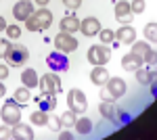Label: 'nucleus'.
Segmentation results:
<instances>
[{
    "label": "nucleus",
    "instance_id": "obj_1",
    "mask_svg": "<svg viewBox=\"0 0 157 140\" xmlns=\"http://www.w3.org/2000/svg\"><path fill=\"white\" fill-rule=\"evenodd\" d=\"M50 23H52V13H50L46 6H42L40 11L32 13V15L25 19V27H27L29 32H42V29L50 27Z\"/></svg>",
    "mask_w": 157,
    "mask_h": 140
},
{
    "label": "nucleus",
    "instance_id": "obj_2",
    "mask_svg": "<svg viewBox=\"0 0 157 140\" xmlns=\"http://www.w3.org/2000/svg\"><path fill=\"white\" fill-rule=\"evenodd\" d=\"M0 115H2V121H4V123L15 126V123H19V121H21V107H19L17 100H6V103L2 105Z\"/></svg>",
    "mask_w": 157,
    "mask_h": 140
},
{
    "label": "nucleus",
    "instance_id": "obj_3",
    "mask_svg": "<svg viewBox=\"0 0 157 140\" xmlns=\"http://www.w3.org/2000/svg\"><path fill=\"white\" fill-rule=\"evenodd\" d=\"M109 59H111V48H107V44H94L88 48L90 65H105Z\"/></svg>",
    "mask_w": 157,
    "mask_h": 140
},
{
    "label": "nucleus",
    "instance_id": "obj_4",
    "mask_svg": "<svg viewBox=\"0 0 157 140\" xmlns=\"http://www.w3.org/2000/svg\"><path fill=\"white\" fill-rule=\"evenodd\" d=\"M67 107L71 109L73 113H84L88 109V100H86V94L78 88H73L67 92Z\"/></svg>",
    "mask_w": 157,
    "mask_h": 140
},
{
    "label": "nucleus",
    "instance_id": "obj_5",
    "mask_svg": "<svg viewBox=\"0 0 157 140\" xmlns=\"http://www.w3.org/2000/svg\"><path fill=\"white\" fill-rule=\"evenodd\" d=\"M27 57H29V52H27V48L23 44H11V48H9V52H6L4 59H6L9 65L19 67V65H23L25 61H27Z\"/></svg>",
    "mask_w": 157,
    "mask_h": 140
},
{
    "label": "nucleus",
    "instance_id": "obj_6",
    "mask_svg": "<svg viewBox=\"0 0 157 140\" xmlns=\"http://www.w3.org/2000/svg\"><path fill=\"white\" fill-rule=\"evenodd\" d=\"M105 86H107V94L103 96L105 100H115L126 94V82L121 78H109Z\"/></svg>",
    "mask_w": 157,
    "mask_h": 140
},
{
    "label": "nucleus",
    "instance_id": "obj_7",
    "mask_svg": "<svg viewBox=\"0 0 157 140\" xmlns=\"http://www.w3.org/2000/svg\"><path fill=\"white\" fill-rule=\"evenodd\" d=\"M38 86H40L42 94H59L61 92V80H59V75H55V73H44L40 78Z\"/></svg>",
    "mask_w": 157,
    "mask_h": 140
},
{
    "label": "nucleus",
    "instance_id": "obj_8",
    "mask_svg": "<svg viewBox=\"0 0 157 140\" xmlns=\"http://www.w3.org/2000/svg\"><path fill=\"white\" fill-rule=\"evenodd\" d=\"M55 48L61 50V52H65V55L73 52L78 48V40L71 34H67V32H59V34L55 36Z\"/></svg>",
    "mask_w": 157,
    "mask_h": 140
},
{
    "label": "nucleus",
    "instance_id": "obj_9",
    "mask_svg": "<svg viewBox=\"0 0 157 140\" xmlns=\"http://www.w3.org/2000/svg\"><path fill=\"white\" fill-rule=\"evenodd\" d=\"M46 63H48V67L52 71H67L69 69V59L65 57V52H61V50L50 52L48 57H46Z\"/></svg>",
    "mask_w": 157,
    "mask_h": 140
},
{
    "label": "nucleus",
    "instance_id": "obj_10",
    "mask_svg": "<svg viewBox=\"0 0 157 140\" xmlns=\"http://www.w3.org/2000/svg\"><path fill=\"white\" fill-rule=\"evenodd\" d=\"M32 13H34V4H32V0H19V2L13 6V17H15L17 21H25Z\"/></svg>",
    "mask_w": 157,
    "mask_h": 140
},
{
    "label": "nucleus",
    "instance_id": "obj_11",
    "mask_svg": "<svg viewBox=\"0 0 157 140\" xmlns=\"http://www.w3.org/2000/svg\"><path fill=\"white\" fill-rule=\"evenodd\" d=\"M143 65H145V61H143V55H138V52H128L126 57L121 59V67L126 71H136Z\"/></svg>",
    "mask_w": 157,
    "mask_h": 140
},
{
    "label": "nucleus",
    "instance_id": "obj_12",
    "mask_svg": "<svg viewBox=\"0 0 157 140\" xmlns=\"http://www.w3.org/2000/svg\"><path fill=\"white\" fill-rule=\"evenodd\" d=\"M80 29H82L84 36L92 38V36H98V32H101V23H98V19H94V17H86L84 21H80Z\"/></svg>",
    "mask_w": 157,
    "mask_h": 140
},
{
    "label": "nucleus",
    "instance_id": "obj_13",
    "mask_svg": "<svg viewBox=\"0 0 157 140\" xmlns=\"http://www.w3.org/2000/svg\"><path fill=\"white\" fill-rule=\"evenodd\" d=\"M109 78H111V75H109V71L105 69V65H94V69L90 73V82L94 84V86H105Z\"/></svg>",
    "mask_w": 157,
    "mask_h": 140
},
{
    "label": "nucleus",
    "instance_id": "obj_14",
    "mask_svg": "<svg viewBox=\"0 0 157 140\" xmlns=\"http://www.w3.org/2000/svg\"><path fill=\"white\" fill-rule=\"evenodd\" d=\"M115 40L117 42H124V44H132L136 40V32H134L132 25H121L120 29L115 32Z\"/></svg>",
    "mask_w": 157,
    "mask_h": 140
},
{
    "label": "nucleus",
    "instance_id": "obj_15",
    "mask_svg": "<svg viewBox=\"0 0 157 140\" xmlns=\"http://www.w3.org/2000/svg\"><path fill=\"white\" fill-rule=\"evenodd\" d=\"M13 140H34V132L29 126L19 121V123L13 126Z\"/></svg>",
    "mask_w": 157,
    "mask_h": 140
},
{
    "label": "nucleus",
    "instance_id": "obj_16",
    "mask_svg": "<svg viewBox=\"0 0 157 140\" xmlns=\"http://www.w3.org/2000/svg\"><path fill=\"white\" fill-rule=\"evenodd\" d=\"M115 17L124 21V23H128L130 21V17H132V9H130V2H126V0H120L117 4H115Z\"/></svg>",
    "mask_w": 157,
    "mask_h": 140
},
{
    "label": "nucleus",
    "instance_id": "obj_17",
    "mask_svg": "<svg viewBox=\"0 0 157 140\" xmlns=\"http://www.w3.org/2000/svg\"><path fill=\"white\" fill-rule=\"evenodd\" d=\"M36 103H38V109H42V111L50 113V111L57 107V98H55V94H42V96H38V98H36Z\"/></svg>",
    "mask_w": 157,
    "mask_h": 140
},
{
    "label": "nucleus",
    "instance_id": "obj_18",
    "mask_svg": "<svg viewBox=\"0 0 157 140\" xmlns=\"http://www.w3.org/2000/svg\"><path fill=\"white\" fill-rule=\"evenodd\" d=\"M21 82H23L25 88H29V90H32V88H36L38 84H40V78H38L36 71L29 67V69H23V73H21Z\"/></svg>",
    "mask_w": 157,
    "mask_h": 140
},
{
    "label": "nucleus",
    "instance_id": "obj_19",
    "mask_svg": "<svg viewBox=\"0 0 157 140\" xmlns=\"http://www.w3.org/2000/svg\"><path fill=\"white\" fill-rule=\"evenodd\" d=\"M78 29H80V21H78V17H73V15H67V17L61 21V32L73 34V32H78Z\"/></svg>",
    "mask_w": 157,
    "mask_h": 140
},
{
    "label": "nucleus",
    "instance_id": "obj_20",
    "mask_svg": "<svg viewBox=\"0 0 157 140\" xmlns=\"http://www.w3.org/2000/svg\"><path fill=\"white\" fill-rule=\"evenodd\" d=\"M98 113L103 117H107V119H113V117L117 115V109L113 105V100H103V103L98 105Z\"/></svg>",
    "mask_w": 157,
    "mask_h": 140
},
{
    "label": "nucleus",
    "instance_id": "obj_21",
    "mask_svg": "<svg viewBox=\"0 0 157 140\" xmlns=\"http://www.w3.org/2000/svg\"><path fill=\"white\" fill-rule=\"evenodd\" d=\"M73 128H75V132H78V134H82V136H86V134H90V132H92V121H90L88 117H82V119H75Z\"/></svg>",
    "mask_w": 157,
    "mask_h": 140
},
{
    "label": "nucleus",
    "instance_id": "obj_22",
    "mask_svg": "<svg viewBox=\"0 0 157 140\" xmlns=\"http://www.w3.org/2000/svg\"><path fill=\"white\" fill-rule=\"evenodd\" d=\"M153 80H155V75H153L149 69H143V67L136 69V82H138V84L147 86V84H153Z\"/></svg>",
    "mask_w": 157,
    "mask_h": 140
},
{
    "label": "nucleus",
    "instance_id": "obj_23",
    "mask_svg": "<svg viewBox=\"0 0 157 140\" xmlns=\"http://www.w3.org/2000/svg\"><path fill=\"white\" fill-rule=\"evenodd\" d=\"M48 113L46 111H42V109H38V111H34L32 113V123L34 126H48Z\"/></svg>",
    "mask_w": 157,
    "mask_h": 140
},
{
    "label": "nucleus",
    "instance_id": "obj_24",
    "mask_svg": "<svg viewBox=\"0 0 157 140\" xmlns=\"http://www.w3.org/2000/svg\"><path fill=\"white\" fill-rule=\"evenodd\" d=\"M19 105H25V103H29V98H32V92H29V88H17L15 90V96H13Z\"/></svg>",
    "mask_w": 157,
    "mask_h": 140
},
{
    "label": "nucleus",
    "instance_id": "obj_25",
    "mask_svg": "<svg viewBox=\"0 0 157 140\" xmlns=\"http://www.w3.org/2000/svg\"><path fill=\"white\" fill-rule=\"evenodd\" d=\"M75 119H78V117H75V113L69 109V111H65V113L59 117V123H61V128H71L73 123H75Z\"/></svg>",
    "mask_w": 157,
    "mask_h": 140
},
{
    "label": "nucleus",
    "instance_id": "obj_26",
    "mask_svg": "<svg viewBox=\"0 0 157 140\" xmlns=\"http://www.w3.org/2000/svg\"><path fill=\"white\" fill-rule=\"evenodd\" d=\"M145 38L149 42H157V23H147L145 25Z\"/></svg>",
    "mask_w": 157,
    "mask_h": 140
},
{
    "label": "nucleus",
    "instance_id": "obj_27",
    "mask_svg": "<svg viewBox=\"0 0 157 140\" xmlns=\"http://www.w3.org/2000/svg\"><path fill=\"white\" fill-rule=\"evenodd\" d=\"M98 36H101V44H111V42H115V32H111V29H101Z\"/></svg>",
    "mask_w": 157,
    "mask_h": 140
},
{
    "label": "nucleus",
    "instance_id": "obj_28",
    "mask_svg": "<svg viewBox=\"0 0 157 140\" xmlns=\"http://www.w3.org/2000/svg\"><path fill=\"white\" fill-rule=\"evenodd\" d=\"M143 61H145V65H157V50H147L145 55H143Z\"/></svg>",
    "mask_w": 157,
    "mask_h": 140
},
{
    "label": "nucleus",
    "instance_id": "obj_29",
    "mask_svg": "<svg viewBox=\"0 0 157 140\" xmlns=\"http://www.w3.org/2000/svg\"><path fill=\"white\" fill-rule=\"evenodd\" d=\"M6 36L11 38V40H19V36H21V27L19 25H6Z\"/></svg>",
    "mask_w": 157,
    "mask_h": 140
},
{
    "label": "nucleus",
    "instance_id": "obj_30",
    "mask_svg": "<svg viewBox=\"0 0 157 140\" xmlns=\"http://www.w3.org/2000/svg\"><path fill=\"white\" fill-rule=\"evenodd\" d=\"M132 44H134L132 52H138V55H145L147 50H149V48H151V46H149V44H147V42H136V40H134Z\"/></svg>",
    "mask_w": 157,
    "mask_h": 140
},
{
    "label": "nucleus",
    "instance_id": "obj_31",
    "mask_svg": "<svg viewBox=\"0 0 157 140\" xmlns=\"http://www.w3.org/2000/svg\"><path fill=\"white\" fill-rule=\"evenodd\" d=\"M0 138H6V140H13V128L9 123L0 126Z\"/></svg>",
    "mask_w": 157,
    "mask_h": 140
},
{
    "label": "nucleus",
    "instance_id": "obj_32",
    "mask_svg": "<svg viewBox=\"0 0 157 140\" xmlns=\"http://www.w3.org/2000/svg\"><path fill=\"white\" fill-rule=\"evenodd\" d=\"M130 9H132V13H136V15L143 13L145 11V0H132V2H130Z\"/></svg>",
    "mask_w": 157,
    "mask_h": 140
},
{
    "label": "nucleus",
    "instance_id": "obj_33",
    "mask_svg": "<svg viewBox=\"0 0 157 140\" xmlns=\"http://www.w3.org/2000/svg\"><path fill=\"white\" fill-rule=\"evenodd\" d=\"M9 48H11V44H9V40H4V38H0V59L6 57V52H9Z\"/></svg>",
    "mask_w": 157,
    "mask_h": 140
},
{
    "label": "nucleus",
    "instance_id": "obj_34",
    "mask_svg": "<svg viewBox=\"0 0 157 140\" xmlns=\"http://www.w3.org/2000/svg\"><path fill=\"white\" fill-rule=\"evenodd\" d=\"M63 4H65L69 11H75V9L82 6V0H63Z\"/></svg>",
    "mask_w": 157,
    "mask_h": 140
},
{
    "label": "nucleus",
    "instance_id": "obj_35",
    "mask_svg": "<svg viewBox=\"0 0 157 140\" xmlns=\"http://www.w3.org/2000/svg\"><path fill=\"white\" fill-rule=\"evenodd\" d=\"M9 78V65H0V80Z\"/></svg>",
    "mask_w": 157,
    "mask_h": 140
},
{
    "label": "nucleus",
    "instance_id": "obj_36",
    "mask_svg": "<svg viewBox=\"0 0 157 140\" xmlns=\"http://www.w3.org/2000/svg\"><path fill=\"white\" fill-rule=\"evenodd\" d=\"M59 138H61V140H71V138H73V134H71V132H61Z\"/></svg>",
    "mask_w": 157,
    "mask_h": 140
},
{
    "label": "nucleus",
    "instance_id": "obj_37",
    "mask_svg": "<svg viewBox=\"0 0 157 140\" xmlns=\"http://www.w3.org/2000/svg\"><path fill=\"white\" fill-rule=\"evenodd\" d=\"M6 94V88H4V84H2V80H0V98Z\"/></svg>",
    "mask_w": 157,
    "mask_h": 140
},
{
    "label": "nucleus",
    "instance_id": "obj_38",
    "mask_svg": "<svg viewBox=\"0 0 157 140\" xmlns=\"http://www.w3.org/2000/svg\"><path fill=\"white\" fill-rule=\"evenodd\" d=\"M34 2H36V4H40V6H46L50 0H34Z\"/></svg>",
    "mask_w": 157,
    "mask_h": 140
},
{
    "label": "nucleus",
    "instance_id": "obj_39",
    "mask_svg": "<svg viewBox=\"0 0 157 140\" xmlns=\"http://www.w3.org/2000/svg\"><path fill=\"white\" fill-rule=\"evenodd\" d=\"M4 29H6V21L0 17V32H4Z\"/></svg>",
    "mask_w": 157,
    "mask_h": 140
}]
</instances>
